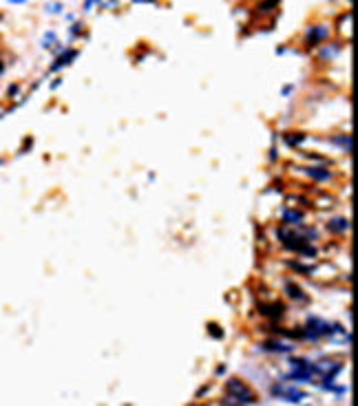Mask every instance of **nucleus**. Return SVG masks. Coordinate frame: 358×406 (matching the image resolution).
Returning a JSON list of instances; mask_svg holds the SVG:
<instances>
[{
	"label": "nucleus",
	"instance_id": "0eeeda50",
	"mask_svg": "<svg viewBox=\"0 0 358 406\" xmlns=\"http://www.w3.org/2000/svg\"><path fill=\"white\" fill-rule=\"evenodd\" d=\"M11 2H22V0H11Z\"/></svg>",
	"mask_w": 358,
	"mask_h": 406
},
{
	"label": "nucleus",
	"instance_id": "423d86ee",
	"mask_svg": "<svg viewBox=\"0 0 358 406\" xmlns=\"http://www.w3.org/2000/svg\"><path fill=\"white\" fill-rule=\"evenodd\" d=\"M93 2H95V0H89V2H87V7H91V4H93Z\"/></svg>",
	"mask_w": 358,
	"mask_h": 406
},
{
	"label": "nucleus",
	"instance_id": "39448f33",
	"mask_svg": "<svg viewBox=\"0 0 358 406\" xmlns=\"http://www.w3.org/2000/svg\"><path fill=\"white\" fill-rule=\"evenodd\" d=\"M327 36V29H314V31H310V40L312 42H316V40H321V38Z\"/></svg>",
	"mask_w": 358,
	"mask_h": 406
},
{
	"label": "nucleus",
	"instance_id": "7ed1b4c3",
	"mask_svg": "<svg viewBox=\"0 0 358 406\" xmlns=\"http://www.w3.org/2000/svg\"><path fill=\"white\" fill-rule=\"evenodd\" d=\"M272 395H276L279 400H285V402H303L308 395H305V391L296 389V386L292 384H274L272 386Z\"/></svg>",
	"mask_w": 358,
	"mask_h": 406
},
{
	"label": "nucleus",
	"instance_id": "20e7f679",
	"mask_svg": "<svg viewBox=\"0 0 358 406\" xmlns=\"http://www.w3.org/2000/svg\"><path fill=\"white\" fill-rule=\"evenodd\" d=\"M73 55H75V51H69V53H67V55H62V58H60V60H58V62H55V64H53V71H55V69H60V67H62V64H69V60H71V58H73Z\"/></svg>",
	"mask_w": 358,
	"mask_h": 406
},
{
	"label": "nucleus",
	"instance_id": "f03ea898",
	"mask_svg": "<svg viewBox=\"0 0 358 406\" xmlns=\"http://www.w3.org/2000/svg\"><path fill=\"white\" fill-rule=\"evenodd\" d=\"M290 380H296V382H312L314 373H316V366L310 365L308 360H301V358H296V360H290Z\"/></svg>",
	"mask_w": 358,
	"mask_h": 406
},
{
	"label": "nucleus",
	"instance_id": "f257e3e1",
	"mask_svg": "<svg viewBox=\"0 0 358 406\" xmlns=\"http://www.w3.org/2000/svg\"><path fill=\"white\" fill-rule=\"evenodd\" d=\"M225 389H228V400H234L237 404H252L254 400H257L254 393L241 380H230Z\"/></svg>",
	"mask_w": 358,
	"mask_h": 406
},
{
	"label": "nucleus",
	"instance_id": "6e6552de",
	"mask_svg": "<svg viewBox=\"0 0 358 406\" xmlns=\"http://www.w3.org/2000/svg\"><path fill=\"white\" fill-rule=\"evenodd\" d=\"M0 163H2V159H0Z\"/></svg>",
	"mask_w": 358,
	"mask_h": 406
}]
</instances>
